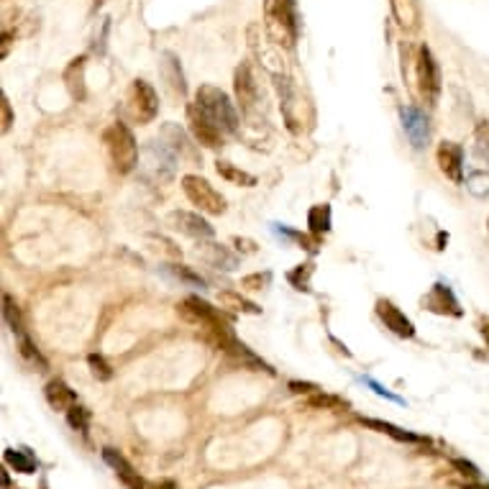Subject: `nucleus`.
I'll list each match as a JSON object with an SVG mask.
<instances>
[{
  "instance_id": "1",
  "label": "nucleus",
  "mask_w": 489,
  "mask_h": 489,
  "mask_svg": "<svg viewBox=\"0 0 489 489\" xmlns=\"http://www.w3.org/2000/svg\"><path fill=\"white\" fill-rule=\"evenodd\" d=\"M177 313H180L182 321H188L190 326L205 330L223 351L236 341L231 328H228V323L221 318V313L215 308H210L208 302L200 300V297H188V300H182L180 305H177Z\"/></svg>"
},
{
  "instance_id": "2",
  "label": "nucleus",
  "mask_w": 489,
  "mask_h": 489,
  "mask_svg": "<svg viewBox=\"0 0 489 489\" xmlns=\"http://www.w3.org/2000/svg\"><path fill=\"white\" fill-rule=\"evenodd\" d=\"M264 28L280 49H292L300 31L295 0H264Z\"/></svg>"
},
{
  "instance_id": "3",
  "label": "nucleus",
  "mask_w": 489,
  "mask_h": 489,
  "mask_svg": "<svg viewBox=\"0 0 489 489\" xmlns=\"http://www.w3.org/2000/svg\"><path fill=\"white\" fill-rule=\"evenodd\" d=\"M177 164H180V154L161 136L146 141V146L139 156L141 177L146 182H154V185L172 182V177L177 175Z\"/></svg>"
},
{
  "instance_id": "4",
  "label": "nucleus",
  "mask_w": 489,
  "mask_h": 489,
  "mask_svg": "<svg viewBox=\"0 0 489 489\" xmlns=\"http://www.w3.org/2000/svg\"><path fill=\"white\" fill-rule=\"evenodd\" d=\"M103 144H105V154L115 175H128L139 167V144H136L134 134L126 123L115 121L103 131Z\"/></svg>"
},
{
  "instance_id": "5",
  "label": "nucleus",
  "mask_w": 489,
  "mask_h": 489,
  "mask_svg": "<svg viewBox=\"0 0 489 489\" xmlns=\"http://www.w3.org/2000/svg\"><path fill=\"white\" fill-rule=\"evenodd\" d=\"M195 105L200 108L202 113L208 115L223 134H236L238 131V113H236L231 98L221 88H215V85H200L197 93H195Z\"/></svg>"
},
{
  "instance_id": "6",
  "label": "nucleus",
  "mask_w": 489,
  "mask_h": 489,
  "mask_svg": "<svg viewBox=\"0 0 489 489\" xmlns=\"http://www.w3.org/2000/svg\"><path fill=\"white\" fill-rule=\"evenodd\" d=\"M126 113L139 126H146L159 113V95L146 80H134L126 93Z\"/></svg>"
},
{
  "instance_id": "7",
  "label": "nucleus",
  "mask_w": 489,
  "mask_h": 489,
  "mask_svg": "<svg viewBox=\"0 0 489 489\" xmlns=\"http://www.w3.org/2000/svg\"><path fill=\"white\" fill-rule=\"evenodd\" d=\"M182 190H185L188 200L192 202L200 213H208V215L226 213V200H223V195L218 192V190H215L205 177L185 175L182 177Z\"/></svg>"
},
{
  "instance_id": "8",
  "label": "nucleus",
  "mask_w": 489,
  "mask_h": 489,
  "mask_svg": "<svg viewBox=\"0 0 489 489\" xmlns=\"http://www.w3.org/2000/svg\"><path fill=\"white\" fill-rule=\"evenodd\" d=\"M415 80H418V93H420L422 103L436 105L438 95H441V69L428 47H420L418 52V64H415Z\"/></svg>"
},
{
  "instance_id": "9",
  "label": "nucleus",
  "mask_w": 489,
  "mask_h": 489,
  "mask_svg": "<svg viewBox=\"0 0 489 489\" xmlns=\"http://www.w3.org/2000/svg\"><path fill=\"white\" fill-rule=\"evenodd\" d=\"M234 90H236V100L241 105V113L254 115V110L259 108V82H256L248 62H243V64L236 67Z\"/></svg>"
},
{
  "instance_id": "10",
  "label": "nucleus",
  "mask_w": 489,
  "mask_h": 489,
  "mask_svg": "<svg viewBox=\"0 0 489 489\" xmlns=\"http://www.w3.org/2000/svg\"><path fill=\"white\" fill-rule=\"evenodd\" d=\"M248 41H251V49L254 54L262 59V64L269 69L272 74H287V67H284V57H282V49L277 47L275 41L267 36L259 34V26H251L248 28Z\"/></svg>"
},
{
  "instance_id": "11",
  "label": "nucleus",
  "mask_w": 489,
  "mask_h": 489,
  "mask_svg": "<svg viewBox=\"0 0 489 489\" xmlns=\"http://www.w3.org/2000/svg\"><path fill=\"white\" fill-rule=\"evenodd\" d=\"M188 126H190V134L195 136V141H197V144H202L205 149L223 146V131L215 126V123L210 121L208 115L202 113V110L195 105V103L188 108Z\"/></svg>"
},
{
  "instance_id": "12",
  "label": "nucleus",
  "mask_w": 489,
  "mask_h": 489,
  "mask_svg": "<svg viewBox=\"0 0 489 489\" xmlns=\"http://www.w3.org/2000/svg\"><path fill=\"white\" fill-rule=\"evenodd\" d=\"M436 159H438V169L443 175L449 177L454 185H461L464 182V149L454 141H443L438 144V151H436Z\"/></svg>"
},
{
  "instance_id": "13",
  "label": "nucleus",
  "mask_w": 489,
  "mask_h": 489,
  "mask_svg": "<svg viewBox=\"0 0 489 489\" xmlns=\"http://www.w3.org/2000/svg\"><path fill=\"white\" fill-rule=\"evenodd\" d=\"M402 128H405V136L410 139V144L415 149H425L428 146V139H430V126H428V118L422 110L418 108L408 105L402 108Z\"/></svg>"
},
{
  "instance_id": "14",
  "label": "nucleus",
  "mask_w": 489,
  "mask_h": 489,
  "mask_svg": "<svg viewBox=\"0 0 489 489\" xmlns=\"http://www.w3.org/2000/svg\"><path fill=\"white\" fill-rule=\"evenodd\" d=\"M376 315L384 323V328H389L400 338H413L415 335V326L400 308H395L389 300H376Z\"/></svg>"
},
{
  "instance_id": "15",
  "label": "nucleus",
  "mask_w": 489,
  "mask_h": 489,
  "mask_svg": "<svg viewBox=\"0 0 489 489\" xmlns=\"http://www.w3.org/2000/svg\"><path fill=\"white\" fill-rule=\"evenodd\" d=\"M169 226L180 231V234L190 236V238H210L213 236V226L197 213H188V210H172L169 213Z\"/></svg>"
},
{
  "instance_id": "16",
  "label": "nucleus",
  "mask_w": 489,
  "mask_h": 489,
  "mask_svg": "<svg viewBox=\"0 0 489 489\" xmlns=\"http://www.w3.org/2000/svg\"><path fill=\"white\" fill-rule=\"evenodd\" d=\"M422 305H425L430 313H438V315H451V318H459V315H461L459 300H456V295L451 292L449 284H443V282H438V284L430 287L428 295L422 297Z\"/></svg>"
},
{
  "instance_id": "17",
  "label": "nucleus",
  "mask_w": 489,
  "mask_h": 489,
  "mask_svg": "<svg viewBox=\"0 0 489 489\" xmlns=\"http://www.w3.org/2000/svg\"><path fill=\"white\" fill-rule=\"evenodd\" d=\"M103 459H105V461L113 466L115 474H118V479H121V484L126 489H149V484L141 479L139 471H136L134 466H131V464H128L115 449H103Z\"/></svg>"
},
{
  "instance_id": "18",
  "label": "nucleus",
  "mask_w": 489,
  "mask_h": 489,
  "mask_svg": "<svg viewBox=\"0 0 489 489\" xmlns=\"http://www.w3.org/2000/svg\"><path fill=\"white\" fill-rule=\"evenodd\" d=\"M392 16L402 31H418L420 26V3L418 0H389Z\"/></svg>"
},
{
  "instance_id": "19",
  "label": "nucleus",
  "mask_w": 489,
  "mask_h": 489,
  "mask_svg": "<svg viewBox=\"0 0 489 489\" xmlns=\"http://www.w3.org/2000/svg\"><path fill=\"white\" fill-rule=\"evenodd\" d=\"M161 77L167 82V88L172 90L175 95H185L188 93V85H185V74H182L180 67V59H177L172 52H164L161 54Z\"/></svg>"
},
{
  "instance_id": "20",
  "label": "nucleus",
  "mask_w": 489,
  "mask_h": 489,
  "mask_svg": "<svg viewBox=\"0 0 489 489\" xmlns=\"http://www.w3.org/2000/svg\"><path fill=\"white\" fill-rule=\"evenodd\" d=\"M197 254H200L202 262H208L210 267L226 269V272L238 267V259H236L226 246H221V243H200Z\"/></svg>"
},
{
  "instance_id": "21",
  "label": "nucleus",
  "mask_w": 489,
  "mask_h": 489,
  "mask_svg": "<svg viewBox=\"0 0 489 489\" xmlns=\"http://www.w3.org/2000/svg\"><path fill=\"white\" fill-rule=\"evenodd\" d=\"M44 392H47V402L52 405L54 410L67 413L69 408H74V405H77V395H74V389L67 387V382H64V379H52Z\"/></svg>"
},
{
  "instance_id": "22",
  "label": "nucleus",
  "mask_w": 489,
  "mask_h": 489,
  "mask_svg": "<svg viewBox=\"0 0 489 489\" xmlns=\"http://www.w3.org/2000/svg\"><path fill=\"white\" fill-rule=\"evenodd\" d=\"M85 57H74L64 69V85L74 100H85Z\"/></svg>"
},
{
  "instance_id": "23",
  "label": "nucleus",
  "mask_w": 489,
  "mask_h": 489,
  "mask_svg": "<svg viewBox=\"0 0 489 489\" xmlns=\"http://www.w3.org/2000/svg\"><path fill=\"white\" fill-rule=\"evenodd\" d=\"M359 420H362L367 428L379 430V433H387V436H392L395 441H402V443H422V441H425L422 436L408 433V430L397 428V425H392V422H387V420H374V418H359Z\"/></svg>"
},
{
  "instance_id": "24",
  "label": "nucleus",
  "mask_w": 489,
  "mask_h": 489,
  "mask_svg": "<svg viewBox=\"0 0 489 489\" xmlns=\"http://www.w3.org/2000/svg\"><path fill=\"white\" fill-rule=\"evenodd\" d=\"M215 172H218V175H221L226 182H231V185H238V188H254V185H256L254 175H248V172L238 169L236 164H231V161L218 159V161H215Z\"/></svg>"
},
{
  "instance_id": "25",
  "label": "nucleus",
  "mask_w": 489,
  "mask_h": 489,
  "mask_svg": "<svg viewBox=\"0 0 489 489\" xmlns=\"http://www.w3.org/2000/svg\"><path fill=\"white\" fill-rule=\"evenodd\" d=\"M3 459H6V464L11 469L21 471V474H34L36 471V459L26 449H6Z\"/></svg>"
},
{
  "instance_id": "26",
  "label": "nucleus",
  "mask_w": 489,
  "mask_h": 489,
  "mask_svg": "<svg viewBox=\"0 0 489 489\" xmlns=\"http://www.w3.org/2000/svg\"><path fill=\"white\" fill-rule=\"evenodd\" d=\"M218 302H221L223 308L236 310V313H246V315H259V313H262V308H259L256 302L246 300V297H241L238 292H218Z\"/></svg>"
},
{
  "instance_id": "27",
  "label": "nucleus",
  "mask_w": 489,
  "mask_h": 489,
  "mask_svg": "<svg viewBox=\"0 0 489 489\" xmlns=\"http://www.w3.org/2000/svg\"><path fill=\"white\" fill-rule=\"evenodd\" d=\"M308 226L310 234L321 238L323 234L330 231V205H313L308 213Z\"/></svg>"
},
{
  "instance_id": "28",
  "label": "nucleus",
  "mask_w": 489,
  "mask_h": 489,
  "mask_svg": "<svg viewBox=\"0 0 489 489\" xmlns=\"http://www.w3.org/2000/svg\"><path fill=\"white\" fill-rule=\"evenodd\" d=\"M3 315H6L8 328L13 330L16 335L26 333V330H23V321H21V310H18V305H16L11 295H3Z\"/></svg>"
},
{
  "instance_id": "29",
  "label": "nucleus",
  "mask_w": 489,
  "mask_h": 489,
  "mask_svg": "<svg viewBox=\"0 0 489 489\" xmlns=\"http://www.w3.org/2000/svg\"><path fill=\"white\" fill-rule=\"evenodd\" d=\"M18 351H21V356H23L28 364H31V367H39V372H44V369H47L44 356L39 354V349H36L34 343H31V338H28L26 333L18 335Z\"/></svg>"
},
{
  "instance_id": "30",
  "label": "nucleus",
  "mask_w": 489,
  "mask_h": 489,
  "mask_svg": "<svg viewBox=\"0 0 489 489\" xmlns=\"http://www.w3.org/2000/svg\"><path fill=\"white\" fill-rule=\"evenodd\" d=\"M308 405H310V408H321V410H343V408H349V402H343L341 397L323 395V392H315V395H310Z\"/></svg>"
},
{
  "instance_id": "31",
  "label": "nucleus",
  "mask_w": 489,
  "mask_h": 489,
  "mask_svg": "<svg viewBox=\"0 0 489 489\" xmlns=\"http://www.w3.org/2000/svg\"><path fill=\"white\" fill-rule=\"evenodd\" d=\"M88 364H90V374H93L98 382H108V379L113 376V369H110V364H108L100 354H90Z\"/></svg>"
},
{
  "instance_id": "32",
  "label": "nucleus",
  "mask_w": 489,
  "mask_h": 489,
  "mask_svg": "<svg viewBox=\"0 0 489 489\" xmlns=\"http://www.w3.org/2000/svg\"><path fill=\"white\" fill-rule=\"evenodd\" d=\"M67 422L72 425L74 430H80V433H85L90 425V413L82 405H74V408L67 410Z\"/></svg>"
},
{
  "instance_id": "33",
  "label": "nucleus",
  "mask_w": 489,
  "mask_h": 489,
  "mask_svg": "<svg viewBox=\"0 0 489 489\" xmlns=\"http://www.w3.org/2000/svg\"><path fill=\"white\" fill-rule=\"evenodd\" d=\"M310 275H313V264H300V267L295 269V272H289L287 280L295 284V289H302V292H308L310 289Z\"/></svg>"
},
{
  "instance_id": "34",
  "label": "nucleus",
  "mask_w": 489,
  "mask_h": 489,
  "mask_svg": "<svg viewBox=\"0 0 489 489\" xmlns=\"http://www.w3.org/2000/svg\"><path fill=\"white\" fill-rule=\"evenodd\" d=\"M451 464H454V469L459 471L461 476H466L469 482H479V476H482V474H479V469H476L471 461H466V459H454Z\"/></svg>"
},
{
  "instance_id": "35",
  "label": "nucleus",
  "mask_w": 489,
  "mask_h": 489,
  "mask_svg": "<svg viewBox=\"0 0 489 489\" xmlns=\"http://www.w3.org/2000/svg\"><path fill=\"white\" fill-rule=\"evenodd\" d=\"M0 118H3V134H8L11 131V123H13V113H11V103H8V98L3 95L0 98Z\"/></svg>"
},
{
  "instance_id": "36",
  "label": "nucleus",
  "mask_w": 489,
  "mask_h": 489,
  "mask_svg": "<svg viewBox=\"0 0 489 489\" xmlns=\"http://www.w3.org/2000/svg\"><path fill=\"white\" fill-rule=\"evenodd\" d=\"M269 282V275H248L241 280V287L248 289H264V284Z\"/></svg>"
},
{
  "instance_id": "37",
  "label": "nucleus",
  "mask_w": 489,
  "mask_h": 489,
  "mask_svg": "<svg viewBox=\"0 0 489 489\" xmlns=\"http://www.w3.org/2000/svg\"><path fill=\"white\" fill-rule=\"evenodd\" d=\"M172 272H175V277H180V280H185V282H190V284H205L202 282V277H197V275H192L188 267H172Z\"/></svg>"
},
{
  "instance_id": "38",
  "label": "nucleus",
  "mask_w": 489,
  "mask_h": 489,
  "mask_svg": "<svg viewBox=\"0 0 489 489\" xmlns=\"http://www.w3.org/2000/svg\"><path fill=\"white\" fill-rule=\"evenodd\" d=\"M289 389L295 395H315V392H321L318 384H310V382H289Z\"/></svg>"
},
{
  "instance_id": "39",
  "label": "nucleus",
  "mask_w": 489,
  "mask_h": 489,
  "mask_svg": "<svg viewBox=\"0 0 489 489\" xmlns=\"http://www.w3.org/2000/svg\"><path fill=\"white\" fill-rule=\"evenodd\" d=\"M367 384H369V387H372V389H374L376 395H384V397H387V400H395V402H402V400H400V397H397V395H392V392H387V389H384V387H382V384H376V382H374V379H367Z\"/></svg>"
},
{
  "instance_id": "40",
  "label": "nucleus",
  "mask_w": 489,
  "mask_h": 489,
  "mask_svg": "<svg viewBox=\"0 0 489 489\" xmlns=\"http://www.w3.org/2000/svg\"><path fill=\"white\" fill-rule=\"evenodd\" d=\"M479 333H482V338L487 341V346H489V318L479 323Z\"/></svg>"
},
{
  "instance_id": "41",
  "label": "nucleus",
  "mask_w": 489,
  "mask_h": 489,
  "mask_svg": "<svg viewBox=\"0 0 489 489\" xmlns=\"http://www.w3.org/2000/svg\"><path fill=\"white\" fill-rule=\"evenodd\" d=\"M461 489H489V484H482V482H464Z\"/></svg>"
},
{
  "instance_id": "42",
  "label": "nucleus",
  "mask_w": 489,
  "mask_h": 489,
  "mask_svg": "<svg viewBox=\"0 0 489 489\" xmlns=\"http://www.w3.org/2000/svg\"><path fill=\"white\" fill-rule=\"evenodd\" d=\"M149 489H175V482H161V484H154V487Z\"/></svg>"
},
{
  "instance_id": "43",
  "label": "nucleus",
  "mask_w": 489,
  "mask_h": 489,
  "mask_svg": "<svg viewBox=\"0 0 489 489\" xmlns=\"http://www.w3.org/2000/svg\"><path fill=\"white\" fill-rule=\"evenodd\" d=\"M11 487V479H8V471H3V489Z\"/></svg>"
},
{
  "instance_id": "44",
  "label": "nucleus",
  "mask_w": 489,
  "mask_h": 489,
  "mask_svg": "<svg viewBox=\"0 0 489 489\" xmlns=\"http://www.w3.org/2000/svg\"><path fill=\"white\" fill-rule=\"evenodd\" d=\"M103 3H105V0H93V11H98V8H100Z\"/></svg>"
},
{
  "instance_id": "45",
  "label": "nucleus",
  "mask_w": 489,
  "mask_h": 489,
  "mask_svg": "<svg viewBox=\"0 0 489 489\" xmlns=\"http://www.w3.org/2000/svg\"><path fill=\"white\" fill-rule=\"evenodd\" d=\"M487 228H489V223H487Z\"/></svg>"
}]
</instances>
